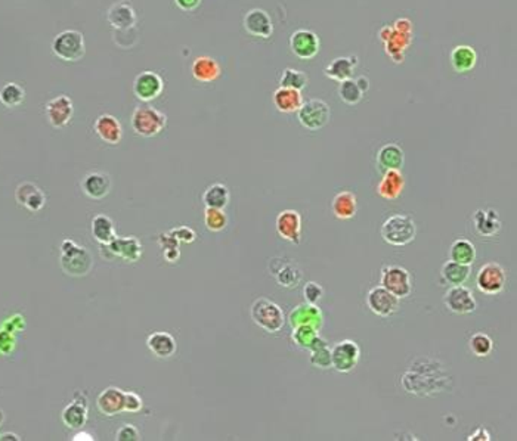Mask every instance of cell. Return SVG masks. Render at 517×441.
<instances>
[{"instance_id":"6da1fadb","label":"cell","mask_w":517,"mask_h":441,"mask_svg":"<svg viewBox=\"0 0 517 441\" xmlns=\"http://www.w3.org/2000/svg\"><path fill=\"white\" fill-rule=\"evenodd\" d=\"M383 241L394 247H405L411 244L417 236V225L414 220L405 214L390 216L382 226Z\"/></svg>"},{"instance_id":"7a4b0ae2","label":"cell","mask_w":517,"mask_h":441,"mask_svg":"<svg viewBox=\"0 0 517 441\" xmlns=\"http://www.w3.org/2000/svg\"><path fill=\"white\" fill-rule=\"evenodd\" d=\"M92 255L84 247L77 245L73 240L62 241L61 244V267L68 277H84L92 269Z\"/></svg>"},{"instance_id":"3957f363","label":"cell","mask_w":517,"mask_h":441,"mask_svg":"<svg viewBox=\"0 0 517 441\" xmlns=\"http://www.w3.org/2000/svg\"><path fill=\"white\" fill-rule=\"evenodd\" d=\"M250 316L253 322L266 333L277 334L285 325V315L282 308L272 300L260 297L250 308Z\"/></svg>"},{"instance_id":"277c9868","label":"cell","mask_w":517,"mask_h":441,"mask_svg":"<svg viewBox=\"0 0 517 441\" xmlns=\"http://www.w3.org/2000/svg\"><path fill=\"white\" fill-rule=\"evenodd\" d=\"M130 124L136 135L142 138H154L166 128L167 117L154 106L139 105L132 114Z\"/></svg>"},{"instance_id":"5b68a950","label":"cell","mask_w":517,"mask_h":441,"mask_svg":"<svg viewBox=\"0 0 517 441\" xmlns=\"http://www.w3.org/2000/svg\"><path fill=\"white\" fill-rule=\"evenodd\" d=\"M52 52L62 61L77 62L84 57L86 45L83 34L77 30H65L52 42Z\"/></svg>"},{"instance_id":"8992f818","label":"cell","mask_w":517,"mask_h":441,"mask_svg":"<svg viewBox=\"0 0 517 441\" xmlns=\"http://www.w3.org/2000/svg\"><path fill=\"white\" fill-rule=\"evenodd\" d=\"M380 285L399 300L408 298L413 292V281L409 272L398 264H387L382 269Z\"/></svg>"},{"instance_id":"52a82bcc","label":"cell","mask_w":517,"mask_h":441,"mask_svg":"<svg viewBox=\"0 0 517 441\" xmlns=\"http://www.w3.org/2000/svg\"><path fill=\"white\" fill-rule=\"evenodd\" d=\"M507 284L506 269L495 262L485 263L479 269L476 277L477 289L485 296H498L501 294Z\"/></svg>"},{"instance_id":"ba28073f","label":"cell","mask_w":517,"mask_h":441,"mask_svg":"<svg viewBox=\"0 0 517 441\" xmlns=\"http://www.w3.org/2000/svg\"><path fill=\"white\" fill-rule=\"evenodd\" d=\"M297 117L303 127L315 132L321 130V128L328 124L331 118V109L324 101L311 99L308 102H303L297 111Z\"/></svg>"},{"instance_id":"9c48e42d","label":"cell","mask_w":517,"mask_h":441,"mask_svg":"<svg viewBox=\"0 0 517 441\" xmlns=\"http://www.w3.org/2000/svg\"><path fill=\"white\" fill-rule=\"evenodd\" d=\"M361 357V348L352 340L338 341L331 348V367L337 372L348 374L353 371Z\"/></svg>"},{"instance_id":"30bf717a","label":"cell","mask_w":517,"mask_h":441,"mask_svg":"<svg viewBox=\"0 0 517 441\" xmlns=\"http://www.w3.org/2000/svg\"><path fill=\"white\" fill-rule=\"evenodd\" d=\"M367 306L374 315L380 318L394 316L399 308V298L383 288L382 285L374 286L367 294Z\"/></svg>"},{"instance_id":"8fae6325","label":"cell","mask_w":517,"mask_h":441,"mask_svg":"<svg viewBox=\"0 0 517 441\" xmlns=\"http://www.w3.org/2000/svg\"><path fill=\"white\" fill-rule=\"evenodd\" d=\"M165 82L154 71H142L133 80V94L142 102L157 99L163 94Z\"/></svg>"},{"instance_id":"7c38bea8","label":"cell","mask_w":517,"mask_h":441,"mask_svg":"<svg viewBox=\"0 0 517 441\" xmlns=\"http://www.w3.org/2000/svg\"><path fill=\"white\" fill-rule=\"evenodd\" d=\"M443 303L447 308L455 315H469L476 310L477 304L473 292L465 285L451 286L443 296Z\"/></svg>"},{"instance_id":"4fadbf2b","label":"cell","mask_w":517,"mask_h":441,"mask_svg":"<svg viewBox=\"0 0 517 441\" xmlns=\"http://www.w3.org/2000/svg\"><path fill=\"white\" fill-rule=\"evenodd\" d=\"M290 48L299 60L308 61L316 57L321 49V42L313 31L300 28L291 34Z\"/></svg>"},{"instance_id":"5bb4252c","label":"cell","mask_w":517,"mask_h":441,"mask_svg":"<svg viewBox=\"0 0 517 441\" xmlns=\"http://www.w3.org/2000/svg\"><path fill=\"white\" fill-rule=\"evenodd\" d=\"M104 252H109L110 257H117L128 263H135L142 255V244L135 236L116 238L111 242L104 244Z\"/></svg>"},{"instance_id":"9a60e30c","label":"cell","mask_w":517,"mask_h":441,"mask_svg":"<svg viewBox=\"0 0 517 441\" xmlns=\"http://www.w3.org/2000/svg\"><path fill=\"white\" fill-rule=\"evenodd\" d=\"M45 111L48 121L52 127L62 128L73 118L74 105L67 95H60L46 104Z\"/></svg>"},{"instance_id":"2e32d148","label":"cell","mask_w":517,"mask_h":441,"mask_svg":"<svg viewBox=\"0 0 517 441\" xmlns=\"http://www.w3.org/2000/svg\"><path fill=\"white\" fill-rule=\"evenodd\" d=\"M277 233L284 241L299 245L301 241V217L296 210H284L275 222Z\"/></svg>"},{"instance_id":"e0dca14e","label":"cell","mask_w":517,"mask_h":441,"mask_svg":"<svg viewBox=\"0 0 517 441\" xmlns=\"http://www.w3.org/2000/svg\"><path fill=\"white\" fill-rule=\"evenodd\" d=\"M244 28L248 34L260 39H269L274 33V24L271 16L263 9H252L244 16Z\"/></svg>"},{"instance_id":"ac0fdd59","label":"cell","mask_w":517,"mask_h":441,"mask_svg":"<svg viewBox=\"0 0 517 441\" xmlns=\"http://www.w3.org/2000/svg\"><path fill=\"white\" fill-rule=\"evenodd\" d=\"M61 419L70 430H82L87 422V400L83 393L77 391L74 400L62 411Z\"/></svg>"},{"instance_id":"d6986e66","label":"cell","mask_w":517,"mask_h":441,"mask_svg":"<svg viewBox=\"0 0 517 441\" xmlns=\"http://www.w3.org/2000/svg\"><path fill=\"white\" fill-rule=\"evenodd\" d=\"M15 199L18 204L31 213L40 211L46 204V196L43 191L31 182H24L21 185H18L15 191Z\"/></svg>"},{"instance_id":"ffe728a7","label":"cell","mask_w":517,"mask_h":441,"mask_svg":"<svg viewBox=\"0 0 517 441\" xmlns=\"http://www.w3.org/2000/svg\"><path fill=\"white\" fill-rule=\"evenodd\" d=\"M82 191L92 199H102L111 191V179L104 172H91L82 180Z\"/></svg>"},{"instance_id":"44dd1931","label":"cell","mask_w":517,"mask_h":441,"mask_svg":"<svg viewBox=\"0 0 517 441\" xmlns=\"http://www.w3.org/2000/svg\"><path fill=\"white\" fill-rule=\"evenodd\" d=\"M96 136L109 145H118L123 138V128L120 121L111 114H102L94 124Z\"/></svg>"},{"instance_id":"7402d4cb","label":"cell","mask_w":517,"mask_h":441,"mask_svg":"<svg viewBox=\"0 0 517 441\" xmlns=\"http://www.w3.org/2000/svg\"><path fill=\"white\" fill-rule=\"evenodd\" d=\"M96 408L105 416H116L124 412V391L118 387L105 389L96 398Z\"/></svg>"},{"instance_id":"603a6c76","label":"cell","mask_w":517,"mask_h":441,"mask_svg":"<svg viewBox=\"0 0 517 441\" xmlns=\"http://www.w3.org/2000/svg\"><path fill=\"white\" fill-rule=\"evenodd\" d=\"M289 320L293 328L299 325H311L318 330L323 328L324 323L323 311L316 307V304H309V303L297 306L290 313Z\"/></svg>"},{"instance_id":"cb8c5ba5","label":"cell","mask_w":517,"mask_h":441,"mask_svg":"<svg viewBox=\"0 0 517 441\" xmlns=\"http://www.w3.org/2000/svg\"><path fill=\"white\" fill-rule=\"evenodd\" d=\"M405 188V177L399 170H386L383 179L377 186V194L387 201H394L401 196Z\"/></svg>"},{"instance_id":"d4e9b609","label":"cell","mask_w":517,"mask_h":441,"mask_svg":"<svg viewBox=\"0 0 517 441\" xmlns=\"http://www.w3.org/2000/svg\"><path fill=\"white\" fill-rule=\"evenodd\" d=\"M191 72H192V77L197 82L211 83V82H216L221 77L222 68L215 58L199 57L194 61V64L191 67Z\"/></svg>"},{"instance_id":"484cf974","label":"cell","mask_w":517,"mask_h":441,"mask_svg":"<svg viewBox=\"0 0 517 441\" xmlns=\"http://www.w3.org/2000/svg\"><path fill=\"white\" fill-rule=\"evenodd\" d=\"M272 101L278 111L284 114L297 113L299 108L303 105L301 91L289 87H278L274 91Z\"/></svg>"},{"instance_id":"4316f807","label":"cell","mask_w":517,"mask_h":441,"mask_svg":"<svg viewBox=\"0 0 517 441\" xmlns=\"http://www.w3.org/2000/svg\"><path fill=\"white\" fill-rule=\"evenodd\" d=\"M473 225L480 236H495L501 230L500 216L492 208L477 210L473 214Z\"/></svg>"},{"instance_id":"83f0119b","label":"cell","mask_w":517,"mask_h":441,"mask_svg":"<svg viewBox=\"0 0 517 441\" xmlns=\"http://www.w3.org/2000/svg\"><path fill=\"white\" fill-rule=\"evenodd\" d=\"M147 347L150 352L158 357V359H169L176 353V340L169 333H163V330H158V333H152L147 338Z\"/></svg>"},{"instance_id":"f1b7e54d","label":"cell","mask_w":517,"mask_h":441,"mask_svg":"<svg viewBox=\"0 0 517 441\" xmlns=\"http://www.w3.org/2000/svg\"><path fill=\"white\" fill-rule=\"evenodd\" d=\"M274 262L278 264V267L277 269L271 267V272L275 277L277 282L279 284V286L287 289L296 288L301 281V270L299 269V266L281 259H274Z\"/></svg>"},{"instance_id":"f546056e","label":"cell","mask_w":517,"mask_h":441,"mask_svg":"<svg viewBox=\"0 0 517 441\" xmlns=\"http://www.w3.org/2000/svg\"><path fill=\"white\" fill-rule=\"evenodd\" d=\"M333 214L340 220H349L358 211V198L350 191L338 192L331 202Z\"/></svg>"},{"instance_id":"4dcf8cb0","label":"cell","mask_w":517,"mask_h":441,"mask_svg":"<svg viewBox=\"0 0 517 441\" xmlns=\"http://www.w3.org/2000/svg\"><path fill=\"white\" fill-rule=\"evenodd\" d=\"M411 40H413V34L402 33L391 27V33L387 38V40L384 42L387 55L396 64L404 62V52L409 45H411Z\"/></svg>"},{"instance_id":"1f68e13d","label":"cell","mask_w":517,"mask_h":441,"mask_svg":"<svg viewBox=\"0 0 517 441\" xmlns=\"http://www.w3.org/2000/svg\"><path fill=\"white\" fill-rule=\"evenodd\" d=\"M91 233L101 245L109 244L117 238L116 225L106 214H96L91 222Z\"/></svg>"},{"instance_id":"d6a6232c","label":"cell","mask_w":517,"mask_h":441,"mask_svg":"<svg viewBox=\"0 0 517 441\" xmlns=\"http://www.w3.org/2000/svg\"><path fill=\"white\" fill-rule=\"evenodd\" d=\"M377 162L379 167L386 170H401L405 162V154L395 143H387L377 154Z\"/></svg>"},{"instance_id":"836d02e7","label":"cell","mask_w":517,"mask_h":441,"mask_svg":"<svg viewBox=\"0 0 517 441\" xmlns=\"http://www.w3.org/2000/svg\"><path fill=\"white\" fill-rule=\"evenodd\" d=\"M109 21L117 30H128L136 24V13L129 4L120 2L110 8Z\"/></svg>"},{"instance_id":"e575fe53","label":"cell","mask_w":517,"mask_h":441,"mask_svg":"<svg viewBox=\"0 0 517 441\" xmlns=\"http://www.w3.org/2000/svg\"><path fill=\"white\" fill-rule=\"evenodd\" d=\"M477 62V53L472 46L467 45H460L455 46L451 52V64L457 72H465L472 71L476 67Z\"/></svg>"},{"instance_id":"d590c367","label":"cell","mask_w":517,"mask_h":441,"mask_svg":"<svg viewBox=\"0 0 517 441\" xmlns=\"http://www.w3.org/2000/svg\"><path fill=\"white\" fill-rule=\"evenodd\" d=\"M358 65V58L349 57V58H337L331 64H328L324 69L326 76L335 82H343L352 79L353 69Z\"/></svg>"},{"instance_id":"8d00e7d4","label":"cell","mask_w":517,"mask_h":441,"mask_svg":"<svg viewBox=\"0 0 517 441\" xmlns=\"http://www.w3.org/2000/svg\"><path fill=\"white\" fill-rule=\"evenodd\" d=\"M229 199H230L229 189L223 185V183H213V185H210L203 194V202L209 208L223 210L229 204Z\"/></svg>"},{"instance_id":"74e56055","label":"cell","mask_w":517,"mask_h":441,"mask_svg":"<svg viewBox=\"0 0 517 441\" xmlns=\"http://www.w3.org/2000/svg\"><path fill=\"white\" fill-rule=\"evenodd\" d=\"M450 260L470 266L476 260V248L474 245L466 240V238H460L454 241L450 248Z\"/></svg>"},{"instance_id":"f35d334b","label":"cell","mask_w":517,"mask_h":441,"mask_svg":"<svg viewBox=\"0 0 517 441\" xmlns=\"http://www.w3.org/2000/svg\"><path fill=\"white\" fill-rule=\"evenodd\" d=\"M440 274H442V279L452 286L462 285L470 277V266L460 264V263L450 260L442 266Z\"/></svg>"},{"instance_id":"ab89813d","label":"cell","mask_w":517,"mask_h":441,"mask_svg":"<svg viewBox=\"0 0 517 441\" xmlns=\"http://www.w3.org/2000/svg\"><path fill=\"white\" fill-rule=\"evenodd\" d=\"M309 83L308 76L303 71L294 69V68H285L281 74L279 84L281 87H289L294 90H303Z\"/></svg>"},{"instance_id":"60d3db41","label":"cell","mask_w":517,"mask_h":441,"mask_svg":"<svg viewBox=\"0 0 517 441\" xmlns=\"http://www.w3.org/2000/svg\"><path fill=\"white\" fill-rule=\"evenodd\" d=\"M24 89L16 83H8L0 90V102L6 108H15L24 102Z\"/></svg>"},{"instance_id":"b9f144b4","label":"cell","mask_w":517,"mask_h":441,"mask_svg":"<svg viewBox=\"0 0 517 441\" xmlns=\"http://www.w3.org/2000/svg\"><path fill=\"white\" fill-rule=\"evenodd\" d=\"M470 352L476 357H487L494 350V341L492 338L485 333H476L470 341H469Z\"/></svg>"},{"instance_id":"7bdbcfd3","label":"cell","mask_w":517,"mask_h":441,"mask_svg":"<svg viewBox=\"0 0 517 441\" xmlns=\"http://www.w3.org/2000/svg\"><path fill=\"white\" fill-rule=\"evenodd\" d=\"M318 329H315L311 325H299L296 328H293V341L297 347L305 348V350H309L313 340L318 337Z\"/></svg>"},{"instance_id":"ee69618b","label":"cell","mask_w":517,"mask_h":441,"mask_svg":"<svg viewBox=\"0 0 517 441\" xmlns=\"http://www.w3.org/2000/svg\"><path fill=\"white\" fill-rule=\"evenodd\" d=\"M364 91L356 84L353 79H348L340 82V87H338V96L348 105H355L362 99Z\"/></svg>"},{"instance_id":"f6af8a7d","label":"cell","mask_w":517,"mask_h":441,"mask_svg":"<svg viewBox=\"0 0 517 441\" xmlns=\"http://www.w3.org/2000/svg\"><path fill=\"white\" fill-rule=\"evenodd\" d=\"M204 225L210 232H222L228 225V216L221 208H209V207H206Z\"/></svg>"},{"instance_id":"bcb514c9","label":"cell","mask_w":517,"mask_h":441,"mask_svg":"<svg viewBox=\"0 0 517 441\" xmlns=\"http://www.w3.org/2000/svg\"><path fill=\"white\" fill-rule=\"evenodd\" d=\"M311 363L318 369H330L331 367V348L328 345L319 347L311 352Z\"/></svg>"},{"instance_id":"7dc6e473","label":"cell","mask_w":517,"mask_h":441,"mask_svg":"<svg viewBox=\"0 0 517 441\" xmlns=\"http://www.w3.org/2000/svg\"><path fill=\"white\" fill-rule=\"evenodd\" d=\"M16 348V334L0 326V355L11 356Z\"/></svg>"},{"instance_id":"c3c4849f","label":"cell","mask_w":517,"mask_h":441,"mask_svg":"<svg viewBox=\"0 0 517 441\" xmlns=\"http://www.w3.org/2000/svg\"><path fill=\"white\" fill-rule=\"evenodd\" d=\"M324 296V288L316 282H308L303 288V297H305L306 303L316 304Z\"/></svg>"},{"instance_id":"681fc988","label":"cell","mask_w":517,"mask_h":441,"mask_svg":"<svg viewBox=\"0 0 517 441\" xmlns=\"http://www.w3.org/2000/svg\"><path fill=\"white\" fill-rule=\"evenodd\" d=\"M144 408V401H142L140 396L136 393H124V412L128 413H138Z\"/></svg>"},{"instance_id":"f907efd6","label":"cell","mask_w":517,"mask_h":441,"mask_svg":"<svg viewBox=\"0 0 517 441\" xmlns=\"http://www.w3.org/2000/svg\"><path fill=\"white\" fill-rule=\"evenodd\" d=\"M173 238H176L177 241L184 242V244H191L195 241V238H197V233H195L191 228L188 226H181V228H176V229H172L169 232Z\"/></svg>"},{"instance_id":"816d5d0a","label":"cell","mask_w":517,"mask_h":441,"mask_svg":"<svg viewBox=\"0 0 517 441\" xmlns=\"http://www.w3.org/2000/svg\"><path fill=\"white\" fill-rule=\"evenodd\" d=\"M2 328L11 330V333L13 334H18V333H23V330L26 329V319L23 315L16 313V315H12L11 318H8L4 323H2Z\"/></svg>"},{"instance_id":"f5cc1de1","label":"cell","mask_w":517,"mask_h":441,"mask_svg":"<svg viewBox=\"0 0 517 441\" xmlns=\"http://www.w3.org/2000/svg\"><path fill=\"white\" fill-rule=\"evenodd\" d=\"M116 440L117 441H138V440H140V434L132 424H126L117 431Z\"/></svg>"},{"instance_id":"db71d44e","label":"cell","mask_w":517,"mask_h":441,"mask_svg":"<svg viewBox=\"0 0 517 441\" xmlns=\"http://www.w3.org/2000/svg\"><path fill=\"white\" fill-rule=\"evenodd\" d=\"M201 2H203V0H174V4L177 5V8L182 9V11H187V12L197 9Z\"/></svg>"},{"instance_id":"11a10c76","label":"cell","mask_w":517,"mask_h":441,"mask_svg":"<svg viewBox=\"0 0 517 441\" xmlns=\"http://www.w3.org/2000/svg\"><path fill=\"white\" fill-rule=\"evenodd\" d=\"M163 257L167 263H176L181 259L179 248H166L163 250Z\"/></svg>"},{"instance_id":"9f6ffc18","label":"cell","mask_w":517,"mask_h":441,"mask_svg":"<svg viewBox=\"0 0 517 441\" xmlns=\"http://www.w3.org/2000/svg\"><path fill=\"white\" fill-rule=\"evenodd\" d=\"M394 28L402 31V33H408V34H413V23L406 20V18H399V20L395 23Z\"/></svg>"},{"instance_id":"6f0895ef","label":"cell","mask_w":517,"mask_h":441,"mask_svg":"<svg viewBox=\"0 0 517 441\" xmlns=\"http://www.w3.org/2000/svg\"><path fill=\"white\" fill-rule=\"evenodd\" d=\"M469 441H489L491 440V435L488 434V431L485 428L480 427L476 432H473L472 435L467 437Z\"/></svg>"},{"instance_id":"680465c9","label":"cell","mask_w":517,"mask_h":441,"mask_svg":"<svg viewBox=\"0 0 517 441\" xmlns=\"http://www.w3.org/2000/svg\"><path fill=\"white\" fill-rule=\"evenodd\" d=\"M73 441H94L95 437L91 434V432H86V431H79L73 435V438H71Z\"/></svg>"},{"instance_id":"91938a15","label":"cell","mask_w":517,"mask_h":441,"mask_svg":"<svg viewBox=\"0 0 517 441\" xmlns=\"http://www.w3.org/2000/svg\"><path fill=\"white\" fill-rule=\"evenodd\" d=\"M355 82H356V84L360 86V89H361L362 91H367V90H368V87H369V82H368V79H367V77H358V79H355Z\"/></svg>"},{"instance_id":"94428289","label":"cell","mask_w":517,"mask_h":441,"mask_svg":"<svg viewBox=\"0 0 517 441\" xmlns=\"http://www.w3.org/2000/svg\"><path fill=\"white\" fill-rule=\"evenodd\" d=\"M4 440H13V441H20V440H21V437H20V435H16V434H13V432H5V434H2V435H0V441H4Z\"/></svg>"},{"instance_id":"6125c7cd","label":"cell","mask_w":517,"mask_h":441,"mask_svg":"<svg viewBox=\"0 0 517 441\" xmlns=\"http://www.w3.org/2000/svg\"><path fill=\"white\" fill-rule=\"evenodd\" d=\"M4 420H5V413H4V411H2V409H0V427H2Z\"/></svg>"}]
</instances>
